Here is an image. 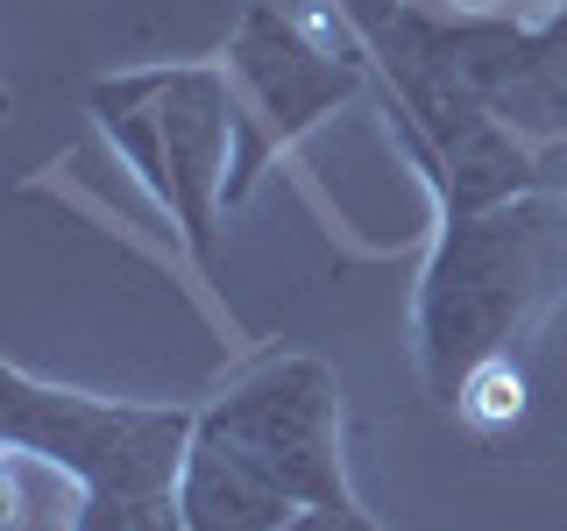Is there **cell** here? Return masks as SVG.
I'll return each mask as SVG.
<instances>
[{"instance_id":"6","label":"cell","mask_w":567,"mask_h":531,"mask_svg":"<svg viewBox=\"0 0 567 531\" xmlns=\"http://www.w3.org/2000/svg\"><path fill=\"white\" fill-rule=\"evenodd\" d=\"M227 79H235V170H227V206H241L256 191L262 164L277 149H291L298 135H312L319 121L362 85L369 58H341L284 8H248L235 43H227Z\"/></svg>"},{"instance_id":"3","label":"cell","mask_w":567,"mask_h":531,"mask_svg":"<svg viewBox=\"0 0 567 531\" xmlns=\"http://www.w3.org/2000/svg\"><path fill=\"white\" fill-rule=\"evenodd\" d=\"M199 412L185 404H114L64 383H35L22 362L0 376V439L8 454L43 460L79 489L114 496H164L185 475Z\"/></svg>"},{"instance_id":"8","label":"cell","mask_w":567,"mask_h":531,"mask_svg":"<svg viewBox=\"0 0 567 531\" xmlns=\"http://www.w3.org/2000/svg\"><path fill=\"white\" fill-rule=\"evenodd\" d=\"M447 412L468 425V433H483V439L511 433V425L525 418V368H518V354H489V362H475L468 376H461Z\"/></svg>"},{"instance_id":"1","label":"cell","mask_w":567,"mask_h":531,"mask_svg":"<svg viewBox=\"0 0 567 531\" xmlns=\"http://www.w3.org/2000/svg\"><path fill=\"white\" fill-rule=\"evenodd\" d=\"M567 291V191L483 212H440L433 262L412 298L419 376L440 404H454L461 376L489 354H518V341Z\"/></svg>"},{"instance_id":"7","label":"cell","mask_w":567,"mask_h":531,"mask_svg":"<svg viewBox=\"0 0 567 531\" xmlns=\"http://www.w3.org/2000/svg\"><path fill=\"white\" fill-rule=\"evenodd\" d=\"M177 510H185L192 531H284L298 518L291 496L262 468H248L235 447H220L213 433H192L185 475H177Z\"/></svg>"},{"instance_id":"9","label":"cell","mask_w":567,"mask_h":531,"mask_svg":"<svg viewBox=\"0 0 567 531\" xmlns=\"http://www.w3.org/2000/svg\"><path fill=\"white\" fill-rule=\"evenodd\" d=\"M71 531H192L177 510V489L164 496H114V489H79Z\"/></svg>"},{"instance_id":"10","label":"cell","mask_w":567,"mask_h":531,"mask_svg":"<svg viewBox=\"0 0 567 531\" xmlns=\"http://www.w3.org/2000/svg\"><path fill=\"white\" fill-rule=\"evenodd\" d=\"M333 8H341L348 22H354V35H362V43H369V35H377L383 22H398V14L412 8V0H333Z\"/></svg>"},{"instance_id":"4","label":"cell","mask_w":567,"mask_h":531,"mask_svg":"<svg viewBox=\"0 0 567 531\" xmlns=\"http://www.w3.org/2000/svg\"><path fill=\"white\" fill-rule=\"evenodd\" d=\"M398 58L447 71L525 142H567V8H554L546 22H511V14H447L412 0L398 22L369 35V64Z\"/></svg>"},{"instance_id":"2","label":"cell","mask_w":567,"mask_h":531,"mask_svg":"<svg viewBox=\"0 0 567 531\" xmlns=\"http://www.w3.org/2000/svg\"><path fill=\"white\" fill-rule=\"evenodd\" d=\"M85 106H93L100 135L121 149V164L171 212L199 277H213L220 270L227 170H235V79H227V64L121 71V79H100Z\"/></svg>"},{"instance_id":"5","label":"cell","mask_w":567,"mask_h":531,"mask_svg":"<svg viewBox=\"0 0 567 531\" xmlns=\"http://www.w3.org/2000/svg\"><path fill=\"white\" fill-rule=\"evenodd\" d=\"M199 433L262 468L298 510H362L341 454V376L312 354H270L199 412Z\"/></svg>"},{"instance_id":"11","label":"cell","mask_w":567,"mask_h":531,"mask_svg":"<svg viewBox=\"0 0 567 531\" xmlns=\"http://www.w3.org/2000/svg\"><path fill=\"white\" fill-rule=\"evenodd\" d=\"M284 531H383L369 510H298Z\"/></svg>"}]
</instances>
